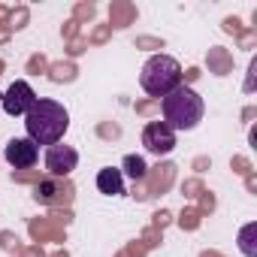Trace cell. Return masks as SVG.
I'll use <instances>...</instances> for the list:
<instances>
[{"label": "cell", "mask_w": 257, "mask_h": 257, "mask_svg": "<svg viewBox=\"0 0 257 257\" xmlns=\"http://www.w3.org/2000/svg\"><path fill=\"white\" fill-rule=\"evenodd\" d=\"M70 127V112L58 103V100H37L28 115H25V131H28V140L40 149V146H55L64 140Z\"/></svg>", "instance_id": "cell-1"}, {"label": "cell", "mask_w": 257, "mask_h": 257, "mask_svg": "<svg viewBox=\"0 0 257 257\" xmlns=\"http://www.w3.org/2000/svg\"><path fill=\"white\" fill-rule=\"evenodd\" d=\"M161 112H164V124L170 131H194V127L203 121V97L188 88V85H179L176 91H170L167 97H161Z\"/></svg>", "instance_id": "cell-2"}, {"label": "cell", "mask_w": 257, "mask_h": 257, "mask_svg": "<svg viewBox=\"0 0 257 257\" xmlns=\"http://www.w3.org/2000/svg\"><path fill=\"white\" fill-rule=\"evenodd\" d=\"M140 85L152 97H167L170 91H176L182 85V64L176 58H170V55H152L143 64Z\"/></svg>", "instance_id": "cell-3"}, {"label": "cell", "mask_w": 257, "mask_h": 257, "mask_svg": "<svg viewBox=\"0 0 257 257\" xmlns=\"http://www.w3.org/2000/svg\"><path fill=\"white\" fill-rule=\"evenodd\" d=\"M34 103H37V94H34V88H31L25 79L13 82V85L4 91V97H0V106H4V112L13 115V118L28 115V109H31Z\"/></svg>", "instance_id": "cell-4"}, {"label": "cell", "mask_w": 257, "mask_h": 257, "mask_svg": "<svg viewBox=\"0 0 257 257\" xmlns=\"http://www.w3.org/2000/svg\"><path fill=\"white\" fill-rule=\"evenodd\" d=\"M76 167H79V152H76L73 146L55 143V146L46 149V170H49V176H55V179H67Z\"/></svg>", "instance_id": "cell-5"}, {"label": "cell", "mask_w": 257, "mask_h": 257, "mask_svg": "<svg viewBox=\"0 0 257 257\" xmlns=\"http://www.w3.org/2000/svg\"><path fill=\"white\" fill-rule=\"evenodd\" d=\"M143 146L152 155L164 158V155H170L176 149V131H170L164 121H152V124H146V131H143Z\"/></svg>", "instance_id": "cell-6"}, {"label": "cell", "mask_w": 257, "mask_h": 257, "mask_svg": "<svg viewBox=\"0 0 257 257\" xmlns=\"http://www.w3.org/2000/svg\"><path fill=\"white\" fill-rule=\"evenodd\" d=\"M4 158H7V164H10V167H16V170H28V167H34V164H37L40 149H37L28 137H16V140H10V143H7Z\"/></svg>", "instance_id": "cell-7"}, {"label": "cell", "mask_w": 257, "mask_h": 257, "mask_svg": "<svg viewBox=\"0 0 257 257\" xmlns=\"http://www.w3.org/2000/svg\"><path fill=\"white\" fill-rule=\"evenodd\" d=\"M97 191L106 194V197H118V194H124L121 170H115V167H103V170L97 173Z\"/></svg>", "instance_id": "cell-8"}, {"label": "cell", "mask_w": 257, "mask_h": 257, "mask_svg": "<svg viewBox=\"0 0 257 257\" xmlns=\"http://www.w3.org/2000/svg\"><path fill=\"white\" fill-rule=\"evenodd\" d=\"M254 233H257V224H245L242 233H239V248H242L245 257H257V248H254V242H251Z\"/></svg>", "instance_id": "cell-9"}, {"label": "cell", "mask_w": 257, "mask_h": 257, "mask_svg": "<svg viewBox=\"0 0 257 257\" xmlns=\"http://www.w3.org/2000/svg\"><path fill=\"white\" fill-rule=\"evenodd\" d=\"M124 170H127V176H131V179H146V173H149L146 161L137 158V155H127L124 158Z\"/></svg>", "instance_id": "cell-10"}, {"label": "cell", "mask_w": 257, "mask_h": 257, "mask_svg": "<svg viewBox=\"0 0 257 257\" xmlns=\"http://www.w3.org/2000/svg\"><path fill=\"white\" fill-rule=\"evenodd\" d=\"M37 200H43V203H55V188H52L49 182H43V185L37 188Z\"/></svg>", "instance_id": "cell-11"}]
</instances>
